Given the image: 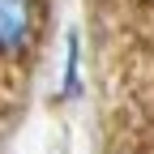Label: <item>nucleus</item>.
<instances>
[{"label": "nucleus", "mask_w": 154, "mask_h": 154, "mask_svg": "<svg viewBox=\"0 0 154 154\" xmlns=\"http://www.w3.org/2000/svg\"><path fill=\"white\" fill-rule=\"evenodd\" d=\"M60 94H64V99H77V94H82V47H77V30L69 34L64 73H60Z\"/></svg>", "instance_id": "obj_2"}, {"label": "nucleus", "mask_w": 154, "mask_h": 154, "mask_svg": "<svg viewBox=\"0 0 154 154\" xmlns=\"http://www.w3.org/2000/svg\"><path fill=\"white\" fill-rule=\"evenodd\" d=\"M34 34V0H0V43L5 51H22Z\"/></svg>", "instance_id": "obj_1"}]
</instances>
